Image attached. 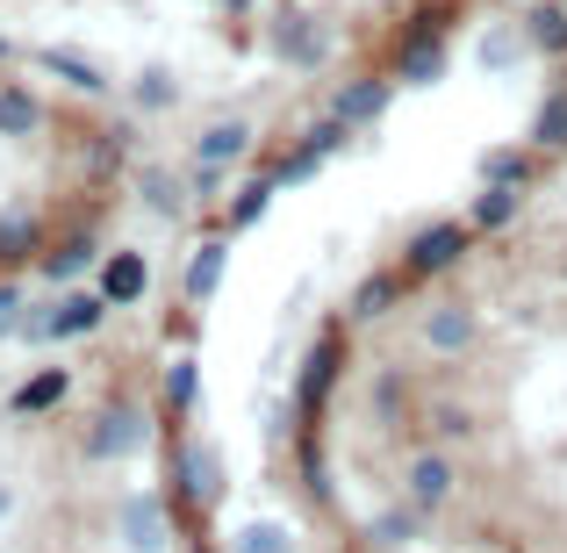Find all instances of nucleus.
Returning a JSON list of instances; mask_svg holds the SVG:
<instances>
[{"instance_id":"f257e3e1","label":"nucleus","mask_w":567,"mask_h":553,"mask_svg":"<svg viewBox=\"0 0 567 553\" xmlns=\"http://www.w3.org/2000/svg\"><path fill=\"white\" fill-rule=\"evenodd\" d=\"M532 29H539L546 43H567V14L560 8H539V22H532Z\"/></svg>"}]
</instances>
